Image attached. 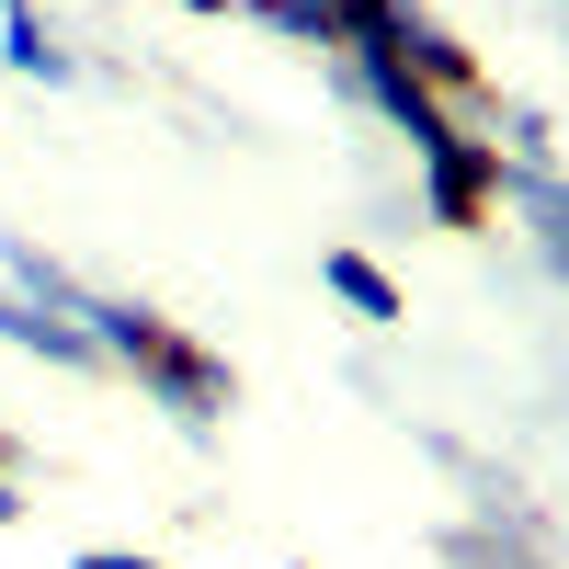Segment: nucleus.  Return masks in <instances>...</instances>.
Here are the masks:
<instances>
[{"label":"nucleus","mask_w":569,"mask_h":569,"mask_svg":"<svg viewBox=\"0 0 569 569\" xmlns=\"http://www.w3.org/2000/svg\"><path fill=\"white\" fill-rule=\"evenodd\" d=\"M0 525H23V490H12V479H0Z\"/></svg>","instance_id":"obj_7"},{"label":"nucleus","mask_w":569,"mask_h":569,"mask_svg":"<svg viewBox=\"0 0 569 569\" xmlns=\"http://www.w3.org/2000/svg\"><path fill=\"white\" fill-rule=\"evenodd\" d=\"M501 206L525 217V240H536V262L569 284V171H536V182H501Z\"/></svg>","instance_id":"obj_4"},{"label":"nucleus","mask_w":569,"mask_h":569,"mask_svg":"<svg viewBox=\"0 0 569 569\" xmlns=\"http://www.w3.org/2000/svg\"><path fill=\"white\" fill-rule=\"evenodd\" d=\"M0 342L34 353V365H58V376H103L91 330H80V319H58V308H34V297H12V284H0Z\"/></svg>","instance_id":"obj_3"},{"label":"nucleus","mask_w":569,"mask_h":569,"mask_svg":"<svg viewBox=\"0 0 569 569\" xmlns=\"http://www.w3.org/2000/svg\"><path fill=\"white\" fill-rule=\"evenodd\" d=\"M69 569H160V558H137V547H80Z\"/></svg>","instance_id":"obj_6"},{"label":"nucleus","mask_w":569,"mask_h":569,"mask_svg":"<svg viewBox=\"0 0 569 569\" xmlns=\"http://www.w3.org/2000/svg\"><path fill=\"white\" fill-rule=\"evenodd\" d=\"M0 69H12V80H34V91H80V80H91V69L69 58V34L46 23L34 0H0Z\"/></svg>","instance_id":"obj_2"},{"label":"nucleus","mask_w":569,"mask_h":569,"mask_svg":"<svg viewBox=\"0 0 569 569\" xmlns=\"http://www.w3.org/2000/svg\"><path fill=\"white\" fill-rule=\"evenodd\" d=\"M80 330L91 353H103V376H137V399H149L171 433H217L228 410H240V376H228V353H206L194 330H171L149 297H114V284H91L80 297Z\"/></svg>","instance_id":"obj_1"},{"label":"nucleus","mask_w":569,"mask_h":569,"mask_svg":"<svg viewBox=\"0 0 569 569\" xmlns=\"http://www.w3.org/2000/svg\"><path fill=\"white\" fill-rule=\"evenodd\" d=\"M319 284H330V297H342L365 330H388V319H410V297H399V284L388 273H376L365 251H319Z\"/></svg>","instance_id":"obj_5"}]
</instances>
